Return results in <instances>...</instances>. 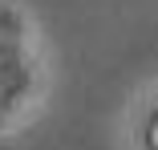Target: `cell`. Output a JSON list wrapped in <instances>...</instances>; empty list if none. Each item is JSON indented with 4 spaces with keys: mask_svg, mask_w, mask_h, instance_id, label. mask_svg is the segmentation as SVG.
Wrapping results in <instances>:
<instances>
[{
    "mask_svg": "<svg viewBox=\"0 0 158 150\" xmlns=\"http://www.w3.org/2000/svg\"><path fill=\"white\" fill-rule=\"evenodd\" d=\"M150 142H154V150H158V118H154V126H150Z\"/></svg>",
    "mask_w": 158,
    "mask_h": 150,
    "instance_id": "6da1fadb",
    "label": "cell"
}]
</instances>
